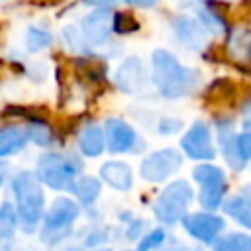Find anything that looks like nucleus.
<instances>
[{"instance_id":"10","label":"nucleus","mask_w":251,"mask_h":251,"mask_svg":"<svg viewBox=\"0 0 251 251\" xmlns=\"http://www.w3.org/2000/svg\"><path fill=\"white\" fill-rule=\"evenodd\" d=\"M114 29V18L108 10H96L82 22V31L90 43H102Z\"/></svg>"},{"instance_id":"21","label":"nucleus","mask_w":251,"mask_h":251,"mask_svg":"<svg viewBox=\"0 0 251 251\" xmlns=\"http://www.w3.org/2000/svg\"><path fill=\"white\" fill-rule=\"evenodd\" d=\"M229 47H231L235 57L249 59L251 57V31H237V33H233Z\"/></svg>"},{"instance_id":"20","label":"nucleus","mask_w":251,"mask_h":251,"mask_svg":"<svg viewBox=\"0 0 251 251\" xmlns=\"http://www.w3.org/2000/svg\"><path fill=\"white\" fill-rule=\"evenodd\" d=\"M214 251H251V239L243 233H227L214 241Z\"/></svg>"},{"instance_id":"31","label":"nucleus","mask_w":251,"mask_h":251,"mask_svg":"<svg viewBox=\"0 0 251 251\" xmlns=\"http://www.w3.org/2000/svg\"><path fill=\"white\" fill-rule=\"evenodd\" d=\"M127 2L133 4V6H141V8H149V6L155 4V0H127Z\"/></svg>"},{"instance_id":"11","label":"nucleus","mask_w":251,"mask_h":251,"mask_svg":"<svg viewBox=\"0 0 251 251\" xmlns=\"http://www.w3.org/2000/svg\"><path fill=\"white\" fill-rule=\"evenodd\" d=\"M106 135H108V147L112 153H126L135 143V131L122 120H108L106 122Z\"/></svg>"},{"instance_id":"15","label":"nucleus","mask_w":251,"mask_h":251,"mask_svg":"<svg viewBox=\"0 0 251 251\" xmlns=\"http://www.w3.org/2000/svg\"><path fill=\"white\" fill-rule=\"evenodd\" d=\"M224 208L241 226L251 227V186H247L243 194H239L235 198H229Z\"/></svg>"},{"instance_id":"26","label":"nucleus","mask_w":251,"mask_h":251,"mask_svg":"<svg viewBox=\"0 0 251 251\" xmlns=\"http://www.w3.org/2000/svg\"><path fill=\"white\" fill-rule=\"evenodd\" d=\"M29 135L39 145H49L51 143V131H49V127L45 124H33L29 127Z\"/></svg>"},{"instance_id":"19","label":"nucleus","mask_w":251,"mask_h":251,"mask_svg":"<svg viewBox=\"0 0 251 251\" xmlns=\"http://www.w3.org/2000/svg\"><path fill=\"white\" fill-rule=\"evenodd\" d=\"M73 192H75V196L78 198L80 204H90L100 194V182L96 178H92V176H82V178H78L75 182Z\"/></svg>"},{"instance_id":"8","label":"nucleus","mask_w":251,"mask_h":251,"mask_svg":"<svg viewBox=\"0 0 251 251\" xmlns=\"http://www.w3.org/2000/svg\"><path fill=\"white\" fill-rule=\"evenodd\" d=\"M182 226L186 233H190L194 239L202 243H212L224 229V220L220 216H214L212 212H202V214H188L182 220Z\"/></svg>"},{"instance_id":"2","label":"nucleus","mask_w":251,"mask_h":251,"mask_svg":"<svg viewBox=\"0 0 251 251\" xmlns=\"http://www.w3.org/2000/svg\"><path fill=\"white\" fill-rule=\"evenodd\" d=\"M16 202H18V216L25 231H33L41 212H43V192L39 188L37 176L31 173H20L12 182Z\"/></svg>"},{"instance_id":"14","label":"nucleus","mask_w":251,"mask_h":251,"mask_svg":"<svg viewBox=\"0 0 251 251\" xmlns=\"http://www.w3.org/2000/svg\"><path fill=\"white\" fill-rule=\"evenodd\" d=\"M100 175L116 190H127L131 186V171H129V167L126 163L110 161V163L102 165Z\"/></svg>"},{"instance_id":"4","label":"nucleus","mask_w":251,"mask_h":251,"mask_svg":"<svg viewBox=\"0 0 251 251\" xmlns=\"http://www.w3.org/2000/svg\"><path fill=\"white\" fill-rule=\"evenodd\" d=\"M78 216V206L69 198H57L45 214L41 239L49 245L59 243L71 233V226Z\"/></svg>"},{"instance_id":"9","label":"nucleus","mask_w":251,"mask_h":251,"mask_svg":"<svg viewBox=\"0 0 251 251\" xmlns=\"http://www.w3.org/2000/svg\"><path fill=\"white\" fill-rule=\"evenodd\" d=\"M182 149L186 151L188 157L198 159V161L214 159V155H216L212 137H210V129L204 124L192 126V129L182 137Z\"/></svg>"},{"instance_id":"23","label":"nucleus","mask_w":251,"mask_h":251,"mask_svg":"<svg viewBox=\"0 0 251 251\" xmlns=\"http://www.w3.org/2000/svg\"><path fill=\"white\" fill-rule=\"evenodd\" d=\"M165 243V231L161 229V227H157V229H153V231H149L143 239H141V243H139V251H157L161 245Z\"/></svg>"},{"instance_id":"3","label":"nucleus","mask_w":251,"mask_h":251,"mask_svg":"<svg viewBox=\"0 0 251 251\" xmlns=\"http://www.w3.org/2000/svg\"><path fill=\"white\" fill-rule=\"evenodd\" d=\"M80 171V163L71 157L47 153L37 163V176L55 190H73L75 175Z\"/></svg>"},{"instance_id":"29","label":"nucleus","mask_w":251,"mask_h":251,"mask_svg":"<svg viewBox=\"0 0 251 251\" xmlns=\"http://www.w3.org/2000/svg\"><path fill=\"white\" fill-rule=\"evenodd\" d=\"M139 226H145V224H143V222H135V224H131V226H129V229H131V231L127 233V237H129V239H137V235H139V233H143V229H139Z\"/></svg>"},{"instance_id":"24","label":"nucleus","mask_w":251,"mask_h":251,"mask_svg":"<svg viewBox=\"0 0 251 251\" xmlns=\"http://www.w3.org/2000/svg\"><path fill=\"white\" fill-rule=\"evenodd\" d=\"M25 41H27V47H29L31 51H37V49H41V47L49 45L51 37H49V33H47V31L37 29V27H31V29L27 31Z\"/></svg>"},{"instance_id":"22","label":"nucleus","mask_w":251,"mask_h":251,"mask_svg":"<svg viewBox=\"0 0 251 251\" xmlns=\"http://www.w3.org/2000/svg\"><path fill=\"white\" fill-rule=\"evenodd\" d=\"M16 224H18V218H16V212L12 210V206L6 202L2 206V212H0V226H2V237H10L16 229Z\"/></svg>"},{"instance_id":"1","label":"nucleus","mask_w":251,"mask_h":251,"mask_svg":"<svg viewBox=\"0 0 251 251\" xmlns=\"http://www.w3.org/2000/svg\"><path fill=\"white\" fill-rule=\"evenodd\" d=\"M153 82L167 98H180L194 90L198 75L182 67L171 53L157 49L153 53Z\"/></svg>"},{"instance_id":"25","label":"nucleus","mask_w":251,"mask_h":251,"mask_svg":"<svg viewBox=\"0 0 251 251\" xmlns=\"http://www.w3.org/2000/svg\"><path fill=\"white\" fill-rule=\"evenodd\" d=\"M137 29V22L129 14H116L114 16V31L118 33H129Z\"/></svg>"},{"instance_id":"18","label":"nucleus","mask_w":251,"mask_h":251,"mask_svg":"<svg viewBox=\"0 0 251 251\" xmlns=\"http://www.w3.org/2000/svg\"><path fill=\"white\" fill-rule=\"evenodd\" d=\"M78 143H80V151H82L84 155H88V157H96V155H100L102 149H104V135H102L100 127H96V126H88V127L80 133Z\"/></svg>"},{"instance_id":"13","label":"nucleus","mask_w":251,"mask_h":251,"mask_svg":"<svg viewBox=\"0 0 251 251\" xmlns=\"http://www.w3.org/2000/svg\"><path fill=\"white\" fill-rule=\"evenodd\" d=\"M116 82L124 92H135L143 82V69L137 59H127L116 73Z\"/></svg>"},{"instance_id":"16","label":"nucleus","mask_w":251,"mask_h":251,"mask_svg":"<svg viewBox=\"0 0 251 251\" xmlns=\"http://www.w3.org/2000/svg\"><path fill=\"white\" fill-rule=\"evenodd\" d=\"M220 143H222V151H224L227 163H229L233 169H237V171L243 169L245 159H243L241 153H239L237 139H235V135L229 131V127H226V126L220 129Z\"/></svg>"},{"instance_id":"7","label":"nucleus","mask_w":251,"mask_h":251,"mask_svg":"<svg viewBox=\"0 0 251 251\" xmlns=\"http://www.w3.org/2000/svg\"><path fill=\"white\" fill-rule=\"evenodd\" d=\"M182 159L175 149H161L151 153L141 163V176L149 182H161L169 178L175 171H178Z\"/></svg>"},{"instance_id":"5","label":"nucleus","mask_w":251,"mask_h":251,"mask_svg":"<svg viewBox=\"0 0 251 251\" xmlns=\"http://www.w3.org/2000/svg\"><path fill=\"white\" fill-rule=\"evenodd\" d=\"M192 200V188L184 180L169 184L155 202V216L165 224H175L186 218V208Z\"/></svg>"},{"instance_id":"6","label":"nucleus","mask_w":251,"mask_h":251,"mask_svg":"<svg viewBox=\"0 0 251 251\" xmlns=\"http://www.w3.org/2000/svg\"><path fill=\"white\" fill-rule=\"evenodd\" d=\"M194 178L202 186L200 188V204L208 212H214L216 208H220L224 194H226L224 173L214 165H200L194 169Z\"/></svg>"},{"instance_id":"30","label":"nucleus","mask_w":251,"mask_h":251,"mask_svg":"<svg viewBox=\"0 0 251 251\" xmlns=\"http://www.w3.org/2000/svg\"><path fill=\"white\" fill-rule=\"evenodd\" d=\"M88 6H98V8H104V6H112L116 4V0H84Z\"/></svg>"},{"instance_id":"27","label":"nucleus","mask_w":251,"mask_h":251,"mask_svg":"<svg viewBox=\"0 0 251 251\" xmlns=\"http://www.w3.org/2000/svg\"><path fill=\"white\" fill-rule=\"evenodd\" d=\"M63 35H65V41H67V45H69V47H71L73 51H78V49L82 47L80 35H78V31H76L75 27H65Z\"/></svg>"},{"instance_id":"28","label":"nucleus","mask_w":251,"mask_h":251,"mask_svg":"<svg viewBox=\"0 0 251 251\" xmlns=\"http://www.w3.org/2000/svg\"><path fill=\"white\" fill-rule=\"evenodd\" d=\"M237 145H239V153L243 159H249L251 157V131L247 133H241L237 137Z\"/></svg>"},{"instance_id":"32","label":"nucleus","mask_w":251,"mask_h":251,"mask_svg":"<svg viewBox=\"0 0 251 251\" xmlns=\"http://www.w3.org/2000/svg\"><path fill=\"white\" fill-rule=\"evenodd\" d=\"M135 251H139V249H135Z\"/></svg>"},{"instance_id":"12","label":"nucleus","mask_w":251,"mask_h":251,"mask_svg":"<svg viewBox=\"0 0 251 251\" xmlns=\"http://www.w3.org/2000/svg\"><path fill=\"white\" fill-rule=\"evenodd\" d=\"M175 29H176V35L180 37V41L192 49H202L208 43V33L204 29V25H200L192 18L175 20Z\"/></svg>"},{"instance_id":"17","label":"nucleus","mask_w":251,"mask_h":251,"mask_svg":"<svg viewBox=\"0 0 251 251\" xmlns=\"http://www.w3.org/2000/svg\"><path fill=\"white\" fill-rule=\"evenodd\" d=\"M27 141V133L20 127H6L0 133V155L6 157L10 153L20 151Z\"/></svg>"}]
</instances>
